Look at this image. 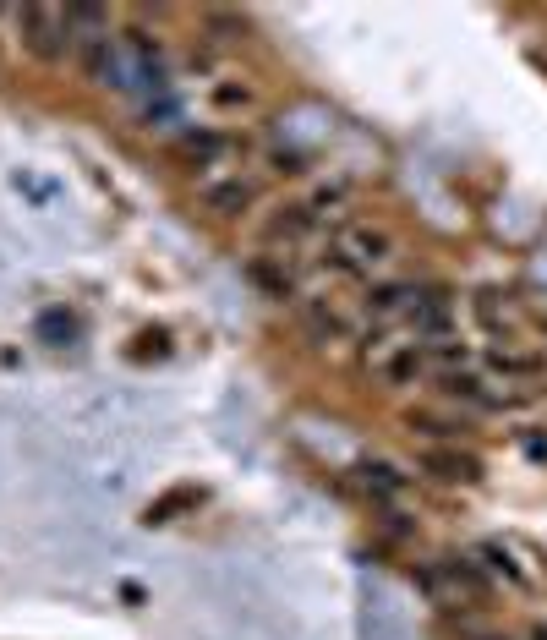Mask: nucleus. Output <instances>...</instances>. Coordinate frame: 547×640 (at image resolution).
<instances>
[{
	"label": "nucleus",
	"mask_w": 547,
	"mask_h": 640,
	"mask_svg": "<svg viewBox=\"0 0 547 640\" xmlns=\"http://www.w3.org/2000/svg\"><path fill=\"white\" fill-rule=\"evenodd\" d=\"M11 186H17V197H28V203H39V208H55V197H61V186L44 181L39 170H17Z\"/></svg>",
	"instance_id": "f8f14e48"
},
{
	"label": "nucleus",
	"mask_w": 547,
	"mask_h": 640,
	"mask_svg": "<svg viewBox=\"0 0 547 640\" xmlns=\"http://www.w3.org/2000/svg\"><path fill=\"white\" fill-rule=\"evenodd\" d=\"M72 334H77V318H72V312H44V318H39V340H72Z\"/></svg>",
	"instance_id": "2eb2a0df"
},
{
	"label": "nucleus",
	"mask_w": 547,
	"mask_h": 640,
	"mask_svg": "<svg viewBox=\"0 0 547 640\" xmlns=\"http://www.w3.org/2000/svg\"><path fill=\"white\" fill-rule=\"evenodd\" d=\"M389 252H394V236L383 225H345L329 241V263L340 274H372L378 263H389Z\"/></svg>",
	"instance_id": "f257e3e1"
},
{
	"label": "nucleus",
	"mask_w": 547,
	"mask_h": 640,
	"mask_svg": "<svg viewBox=\"0 0 547 640\" xmlns=\"http://www.w3.org/2000/svg\"><path fill=\"white\" fill-rule=\"evenodd\" d=\"M416 465H422V471H433L438 482H465V487L482 482V460L460 455V449H422V460H416Z\"/></svg>",
	"instance_id": "20e7f679"
},
{
	"label": "nucleus",
	"mask_w": 547,
	"mask_h": 640,
	"mask_svg": "<svg viewBox=\"0 0 547 640\" xmlns=\"http://www.w3.org/2000/svg\"><path fill=\"white\" fill-rule=\"evenodd\" d=\"M367 362H372V372H378L389 389H411L416 378L427 372V351L422 345H394V340H378V351H367Z\"/></svg>",
	"instance_id": "f03ea898"
},
{
	"label": "nucleus",
	"mask_w": 547,
	"mask_h": 640,
	"mask_svg": "<svg viewBox=\"0 0 547 640\" xmlns=\"http://www.w3.org/2000/svg\"><path fill=\"white\" fill-rule=\"evenodd\" d=\"M307 334L318 345H334V340H345V334H351V318H345V312H334L329 301H307Z\"/></svg>",
	"instance_id": "6e6552de"
},
{
	"label": "nucleus",
	"mask_w": 547,
	"mask_h": 640,
	"mask_svg": "<svg viewBox=\"0 0 547 640\" xmlns=\"http://www.w3.org/2000/svg\"><path fill=\"white\" fill-rule=\"evenodd\" d=\"M362 482H367V493H378V498H400L405 487H411V476H405L400 465H389V460H367Z\"/></svg>",
	"instance_id": "9d476101"
},
{
	"label": "nucleus",
	"mask_w": 547,
	"mask_h": 640,
	"mask_svg": "<svg viewBox=\"0 0 547 640\" xmlns=\"http://www.w3.org/2000/svg\"><path fill=\"white\" fill-rule=\"evenodd\" d=\"M203 203H208V214L236 219V214H247V208H252V186L241 181V176H230V181H208V186H203Z\"/></svg>",
	"instance_id": "423d86ee"
},
{
	"label": "nucleus",
	"mask_w": 547,
	"mask_h": 640,
	"mask_svg": "<svg viewBox=\"0 0 547 640\" xmlns=\"http://www.w3.org/2000/svg\"><path fill=\"white\" fill-rule=\"evenodd\" d=\"M537 640H547V630H537Z\"/></svg>",
	"instance_id": "6ab92c4d"
},
{
	"label": "nucleus",
	"mask_w": 547,
	"mask_h": 640,
	"mask_svg": "<svg viewBox=\"0 0 547 640\" xmlns=\"http://www.w3.org/2000/svg\"><path fill=\"white\" fill-rule=\"evenodd\" d=\"M225 148H230L225 137H186V154H192L197 165H214V159L225 154Z\"/></svg>",
	"instance_id": "dca6fc26"
},
{
	"label": "nucleus",
	"mask_w": 547,
	"mask_h": 640,
	"mask_svg": "<svg viewBox=\"0 0 547 640\" xmlns=\"http://www.w3.org/2000/svg\"><path fill=\"white\" fill-rule=\"evenodd\" d=\"M471 640H498V635H471Z\"/></svg>",
	"instance_id": "a211bd4d"
},
{
	"label": "nucleus",
	"mask_w": 547,
	"mask_h": 640,
	"mask_svg": "<svg viewBox=\"0 0 547 640\" xmlns=\"http://www.w3.org/2000/svg\"><path fill=\"white\" fill-rule=\"evenodd\" d=\"M252 279H258V285L263 290H269V296H279V301H285L290 296V290H296V274H290L285 269V258H258V263H252Z\"/></svg>",
	"instance_id": "9b49d317"
},
{
	"label": "nucleus",
	"mask_w": 547,
	"mask_h": 640,
	"mask_svg": "<svg viewBox=\"0 0 547 640\" xmlns=\"http://www.w3.org/2000/svg\"><path fill=\"white\" fill-rule=\"evenodd\" d=\"M411 427H416V433H427V438H455V433H460V427L438 422V416H422V411L411 416Z\"/></svg>",
	"instance_id": "f3484780"
},
{
	"label": "nucleus",
	"mask_w": 547,
	"mask_h": 640,
	"mask_svg": "<svg viewBox=\"0 0 547 640\" xmlns=\"http://www.w3.org/2000/svg\"><path fill=\"white\" fill-rule=\"evenodd\" d=\"M318 225H323V219L312 214L307 203H301V208H285V214H279L274 225H269V241H285V247H296V241H307Z\"/></svg>",
	"instance_id": "1a4fd4ad"
},
{
	"label": "nucleus",
	"mask_w": 547,
	"mask_h": 640,
	"mask_svg": "<svg viewBox=\"0 0 547 640\" xmlns=\"http://www.w3.org/2000/svg\"><path fill=\"white\" fill-rule=\"evenodd\" d=\"M487 367H493L498 378H537L542 372L537 356H515V351H487Z\"/></svg>",
	"instance_id": "ddd939ff"
},
{
	"label": "nucleus",
	"mask_w": 547,
	"mask_h": 640,
	"mask_svg": "<svg viewBox=\"0 0 547 640\" xmlns=\"http://www.w3.org/2000/svg\"><path fill=\"white\" fill-rule=\"evenodd\" d=\"M88 72L99 77L104 88H132V72H126V61L110 50V39H88Z\"/></svg>",
	"instance_id": "0eeeda50"
},
{
	"label": "nucleus",
	"mask_w": 547,
	"mask_h": 640,
	"mask_svg": "<svg viewBox=\"0 0 547 640\" xmlns=\"http://www.w3.org/2000/svg\"><path fill=\"white\" fill-rule=\"evenodd\" d=\"M416 296H422V290H416L411 279H389V285H372L367 290V312H372V318H400V312L416 307Z\"/></svg>",
	"instance_id": "39448f33"
},
{
	"label": "nucleus",
	"mask_w": 547,
	"mask_h": 640,
	"mask_svg": "<svg viewBox=\"0 0 547 640\" xmlns=\"http://www.w3.org/2000/svg\"><path fill=\"white\" fill-rule=\"evenodd\" d=\"M22 33H28L33 55H44V61H55V55L72 44V22H66V11H50V6L22 11Z\"/></svg>",
	"instance_id": "7ed1b4c3"
},
{
	"label": "nucleus",
	"mask_w": 547,
	"mask_h": 640,
	"mask_svg": "<svg viewBox=\"0 0 547 640\" xmlns=\"http://www.w3.org/2000/svg\"><path fill=\"white\" fill-rule=\"evenodd\" d=\"M208 99H214L219 110H247V104H252V88L236 83V77H219V83L208 88Z\"/></svg>",
	"instance_id": "4468645a"
}]
</instances>
